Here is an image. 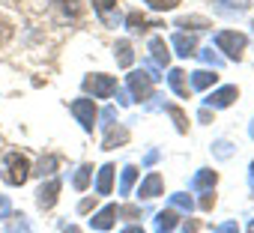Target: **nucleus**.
<instances>
[{"label": "nucleus", "mask_w": 254, "mask_h": 233, "mask_svg": "<svg viewBox=\"0 0 254 233\" xmlns=\"http://www.w3.org/2000/svg\"><path fill=\"white\" fill-rule=\"evenodd\" d=\"M171 45L177 48V54H180V57H194V54H197V39H194V36L177 33V36L171 39Z\"/></svg>", "instance_id": "9d476101"}, {"label": "nucleus", "mask_w": 254, "mask_h": 233, "mask_svg": "<svg viewBox=\"0 0 254 233\" xmlns=\"http://www.w3.org/2000/svg\"><path fill=\"white\" fill-rule=\"evenodd\" d=\"M84 90L93 93V99H111L117 93V78L114 75H87Z\"/></svg>", "instance_id": "7ed1b4c3"}, {"label": "nucleus", "mask_w": 254, "mask_h": 233, "mask_svg": "<svg viewBox=\"0 0 254 233\" xmlns=\"http://www.w3.org/2000/svg\"><path fill=\"white\" fill-rule=\"evenodd\" d=\"M126 141H129V132L120 129V126H114V123H108V135H105L102 150H114L117 144H126Z\"/></svg>", "instance_id": "4468645a"}, {"label": "nucleus", "mask_w": 254, "mask_h": 233, "mask_svg": "<svg viewBox=\"0 0 254 233\" xmlns=\"http://www.w3.org/2000/svg\"><path fill=\"white\" fill-rule=\"evenodd\" d=\"M215 182H218V174L209 171V168H203V171L191 179V188H194V191H203V188H212Z\"/></svg>", "instance_id": "dca6fc26"}, {"label": "nucleus", "mask_w": 254, "mask_h": 233, "mask_svg": "<svg viewBox=\"0 0 254 233\" xmlns=\"http://www.w3.org/2000/svg\"><path fill=\"white\" fill-rule=\"evenodd\" d=\"M135 179H138V168H135V165H129V168H123L120 191H123V194H129V191H132V185H135Z\"/></svg>", "instance_id": "412c9836"}, {"label": "nucleus", "mask_w": 254, "mask_h": 233, "mask_svg": "<svg viewBox=\"0 0 254 233\" xmlns=\"http://www.w3.org/2000/svg\"><path fill=\"white\" fill-rule=\"evenodd\" d=\"M177 227V212L174 209H162L156 215V233H171Z\"/></svg>", "instance_id": "f3484780"}, {"label": "nucleus", "mask_w": 254, "mask_h": 233, "mask_svg": "<svg viewBox=\"0 0 254 233\" xmlns=\"http://www.w3.org/2000/svg\"><path fill=\"white\" fill-rule=\"evenodd\" d=\"M215 45H218V51H224L230 60H242V51H245V45H248V39L242 36V33H236V30H221L218 36H215Z\"/></svg>", "instance_id": "f03ea898"}, {"label": "nucleus", "mask_w": 254, "mask_h": 233, "mask_svg": "<svg viewBox=\"0 0 254 233\" xmlns=\"http://www.w3.org/2000/svg\"><path fill=\"white\" fill-rule=\"evenodd\" d=\"M93 206H96V197H84V200L78 203V212H90Z\"/></svg>", "instance_id": "72a5a7b5"}, {"label": "nucleus", "mask_w": 254, "mask_h": 233, "mask_svg": "<svg viewBox=\"0 0 254 233\" xmlns=\"http://www.w3.org/2000/svg\"><path fill=\"white\" fill-rule=\"evenodd\" d=\"M120 212H123V215H129V218H138V215H141L138 206H126V209H120Z\"/></svg>", "instance_id": "c9c22d12"}, {"label": "nucleus", "mask_w": 254, "mask_h": 233, "mask_svg": "<svg viewBox=\"0 0 254 233\" xmlns=\"http://www.w3.org/2000/svg\"><path fill=\"white\" fill-rule=\"evenodd\" d=\"M111 182H114V165H105V168L99 171L96 191H99V194H111Z\"/></svg>", "instance_id": "aec40b11"}, {"label": "nucleus", "mask_w": 254, "mask_h": 233, "mask_svg": "<svg viewBox=\"0 0 254 233\" xmlns=\"http://www.w3.org/2000/svg\"><path fill=\"white\" fill-rule=\"evenodd\" d=\"M251 191H254V162H251Z\"/></svg>", "instance_id": "58836bf2"}, {"label": "nucleus", "mask_w": 254, "mask_h": 233, "mask_svg": "<svg viewBox=\"0 0 254 233\" xmlns=\"http://www.w3.org/2000/svg\"><path fill=\"white\" fill-rule=\"evenodd\" d=\"M57 194H60V179H48V182L39 188V197H36V200H39L42 209H51V206L57 203Z\"/></svg>", "instance_id": "1a4fd4ad"}, {"label": "nucleus", "mask_w": 254, "mask_h": 233, "mask_svg": "<svg viewBox=\"0 0 254 233\" xmlns=\"http://www.w3.org/2000/svg\"><path fill=\"white\" fill-rule=\"evenodd\" d=\"M69 108H72V114L78 116L81 129H84V132H93V126H96V116H99V111H96V102H93V99H75Z\"/></svg>", "instance_id": "20e7f679"}, {"label": "nucleus", "mask_w": 254, "mask_h": 233, "mask_svg": "<svg viewBox=\"0 0 254 233\" xmlns=\"http://www.w3.org/2000/svg\"><path fill=\"white\" fill-rule=\"evenodd\" d=\"M30 174H33V168H30V159H27V156H21V153H9V156H6L3 179H6L9 185H24Z\"/></svg>", "instance_id": "f257e3e1"}, {"label": "nucleus", "mask_w": 254, "mask_h": 233, "mask_svg": "<svg viewBox=\"0 0 254 233\" xmlns=\"http://www.w3.org/2000/svg\"><path fill=\"white\" fill-rule=\"evenodd\" d=\"M236 99H239V90H236V87H221V90L209 93L206 105H209V108H230Z\"/></svg>", "instance_id": "0eeeda50"}, {"label": "nucleus", "mask_w": 254, "mask_h": 233, "mask_svg": "<svg viewBox=\"0 0 254 233\" xmlns=\"http://www.w3.org/2000/svg\"><path fill=\"white\" fill-rule=\"evenodd\" d=\"M123 233H144V227H138V224H135V227H126Z\"/></svg>", "instance_id": "4c0bfd02"}, {"label": "nucleus", "mask_w": 254, "mask_h": 233, "mask_svg": "<svg viewBox=\"0 0 254 233\" xmlns=\"http://www.w3.org/2000/svg\"><path fill=\"white\" fill-rule=\"evenodd\" d=\"M153 75L150 72H132L129 75V90H132V96L138 99V102H147L150 96H153Z\"/></svg>", "instance_id": "423d86ee"}, {"label": "nucleus", "mask_w": 254, "mask_h": 233, "mask_svg": "<svg viewBox=\"0 0 254 233\" xmlns=\"http://www.w3.org/2000/svg\"><path fill=\"white\" fill-rule=\"evenodd\" d=\"M203 60H206V63H212V66H218V57H215L212 51H206V54H203Z\"/></svg>", "instance_id": "e433bc0d"}, {"label": "nucleus", "mask_w": 254, "mask_h": 233, "mask_svg": "<svg viewBox=\"0 0 254 233\" xmlns=\"http://www.w3.org/2000/svg\"><path fill=\"white\" fill-rule=\"evenodd\" d=\"M6 230H9V233H30V224L24 221V215H12V218L6 221Z\"/></svg>", "instance_id": "5701e85b"}, {"label": "nucleus", "mask_w": 254, "mask_h": 233, "mask_svg": "<svg viewBox=\"0 0 254 233\" xmlns=\"http://www.w3.org/2000/svg\"><path fill=\"white\" fill-rule=\"evenodd\" d=\"M66 233H81V230H78V227H69V230H66Z\"/></svg>", "instance_id": "ea45409f"}, {"label": "nucleus", "mask_w": 254, "mask_h": 233, "mask_svg": "<svg viewBox=\"0 0 254 233\" xmlns=\"http://www.w3.org/2000/svg\"><path fill=\"white\" fill-rule=\"evenodd\" d=\"M168 114L174 116V123H177V132H183V135H186V132H189V123H186V114H183L180 108H168Z\"/></svg>", "instance_id": "bb28decb"}, {"label": "nucleus", "mask_w": 254, "mask_h": 233, "mask_svg": "<svg viewBox=\"0 0 254 233\" xmlns=\"http://www.w3.org/2000/svg\"><path fill=\"white\" fill-rule=\"evenodd\" d=\"M168 81H171V87H174V93H177V96H183V99H189V96H191V87L186 84V72H183V69H171Z\"/></svg>", "instance_id": "2eb2a0df"}, {"label": "nucleus", "mask_w": 254, "mask_h": 233, "mask_svg": "<svg viewBox=\"0 0 254 233\" xmlns=\"http://www.w3.org/2000/svg\"><path fill=\"white\" fill-rule=\"evenodd\" d=\"M248 233H254V221H251V224H248Z\"/></svg>", "instance_id": "a19ab883"}, {"label": "nucleus", "mask_w": 254, "mask_h": 233, "mask_svg": "<svg viewBox=\"0 0 254 233\" xmlns=\"http://www.w3.org/2000/svg\"><path fill=\"white\" fill-rule=\"evenodd\" d=\"M221 3H224V9L230 12V9H248L251 0H221Z\"/></svg>", "instance_id": "c756f323"}, {"label": "nucleus", "mask_w": 254, "mask_h": 233, "mask_svg": "<svg viewBox=\"0 0 254 233\" xmlns=\"http://www.w3.org/2000/svg\"><path fill=\"white\" fill-rule=\"evenodd\" d=\"M126 27H129L132 33H147L150 27H162L159 21H150L147 15H141V12H129L126 15Z\"/></svg>", "instance_id": "9b49d317"}, {"label": "nucleus", "mask_w": 254, "mask_h": 233, "mask_svg": "<svg viewBox=\"0 0 254 233\" xmlns=\"http://www.w3.org/2000/svg\"><path fill=\"white\" fill-rule=\"evenodd\" d=\"M162 188H165V182H162V176H159V174H150V176H147V179L141 182V188H138V194L150 200V197H159V194H162Z\"/></svg>", "instance_id": "ddd939ff"}, {"label": "nucleus", "mask_w": 254, "mask_h": 233, "mask_svg": "<svg viewBox=\"0 0 254 233\" xmlns=\"http://www.w3.org/2000/svg\"><path fill=\"white\" fill-rule=\"evenodd\" d=\"M93 9H96V15L102 18L105 27H117L120 18H123V12H120V0H93Z\"/></svg>", "instance_id": "39448f33"}, {"label": "nucleus", "mask_w": 254, "mask_h": 233, "mask_svg": "<svg viewBox=\"0 0 254 233\" xmlns=\"http://www.w3.org/2000/svg\"><path fill=\"white\" fill-rule=\"evenodd\" d=\"M150 51H153V60H156L159 66H168V63H171V45H168L162 36H153V39H150Z\"/></svg>", "instance_id": "f8f14e48"}, {"label": "nucleus", "mask_w": 254, "mask_h": 233, "mask_svg": "<svg viewBox=\"0 0 254 233\" xmlns=\"http://www.w3.org/2000/svg\"><path fill=\"white\" fill-rule=\"evenodd\" d=\"M177 27H194V30H203V27H212V24H209L206 18H200V15H189V18H180Z\"/></svg>", "instance_id": "4be33fe9"}, {"label": "nucleus", "mask_w": 254, "mask_h": 233, "mask_svg": "<svg viewBox=\"0 0 254 233\" xmlns=\"http://www.w3.org/2000/svg\"><path fill=\"white\" fill-rule=\"evenodd\" d=\"M212 206H215V194L209 191V194H203V197H200V209H206V212H209Z\"/></svg>", "instance_id": "473e14b6"}, {"label": "nucleus", "mask_w": 254, "mask_h": 233, "mask_svg": "<svg viewBox=\"0 0 254 233\" xmlns=\"http://www.w3.org/2000/svg\"><path fill=\"white\" fill-rule=\"evenodd\" d=\"M57 156H48V159H42L39 162V171H33V174H39V176H45V174H54V168H57Z\"/></svg>", "instance_id": "cd10ccee"}, {"label": "nucleus", "mask_w": 254, "mask_h": 233, "mask_svg": "<svg viewBox=\"0 0 254 233\" xmlns=\"http://www.w3.org/2000/svg\"><path fill=\"white\" fill-rule=\"evenodd\" d=\"M117 215H120V209H117L114 203H108V206H102V209H99V212H96V215L90 218V224H93L96 230H111V227H114V218H117Z\"/></svg>", "instance_id": "6e6552de"}, {"label": "nucleus", "mask_w": 254, "mask_h": 233, "mask_svg": "<svg viewBox=\"0 0 254 233\" xmlns=\"http://www.w3.org/2000/svg\"><path fill=\"white\" fill-rule=\"evenodd\" d=\"M57 3L69 12V15H81V6H78V0H57Z\"/></svg>", "instance_id": "c85d7f7f"}, {"label": "nucleus", "mask_w": 254, "mask_h": 233, "mask_svg": "<svg viewBox=\"0 0 254 233\" xmlns=\"http://www.w3.org/2000/svg\"><path fill=\"white\" fill-rule=\"evenodd\" d=\"M114 57H117V63H120L123 69H126V66H132V60H135V54H132V42L120 39L117 48H114Z\"/></svg>", "instance_id": "a211bd4d"}, {"label": "nucleus", "mask_w": 254, "mask_h": 233, "mask_svg": "<svg viewBox=\"0 0 254 233\" xmlns=\"http://www.w3.org/2000/svg\"><path fill=\"white\" fill-rule=\"evenodd\" d=\"M144 3L156 12H168V9H177L180 6V0H144Z\"/></svg>", "instance_id": "393cba45"}, {"label": "nucleus", "mask_w": 254, "mask_h": 233, "mask_svg": "<svg viewBox=\"0 0 254 233\" xmlns=\"http://www.w3.org/2000/svg\"><path fill=\"white\" fill-rule=\"evenodd\" d=\"M197 230H200V221H194V218H189L183 224V233H197Z\"/></svg>", "instance_id": "f704fd0d"}, {"label": "nucleus", "mask_w": 254, "mask_h": 233, "mask_svg": "<svg viewBox=\"0 0 254 233\" xmlns=\"http://www.w3.org/2000/svg\"><path fill=\"white\" fill-rule=\"evenodd\" d=\"M215 156H218V159H227V156H230V144H227V141H218V144H215Z\"/></svg>", "instance_id": "2f4dec72"}, {"label": "nucleus", "mask_w": 254, "mask_h": 233, "mask_svg": "<svg viewBox=\"0 0 254 233\" xmlns=\"http://www.w3.org/2000/svg\"><path fill=\"white\" fill-rule=\"evenodd\" d=\"M215 233H239V224L236 221H224V224L215 227Z\"/></svg>", "instance_id": "7c9ffc66"}, {"label": "nucleus", "mask_w": 254, "mask_h": 233, "mask_svg": "<svg viewBox=\"0 0 254 233\" xmlns=\"http://www.w3.org/2000/svg\"><path fill=\"white\" fill-rule=\"evenodd\" d=\"M218 81V75L215 72H206V69H197L194 75H191V87L194 90H206V87H212Z\"/></svg>", "instance_id": "6ab92c4d"}, {"label": "nucleus", "mask_w": 254, "mask_h": 233, "mask_svg": "<svg viewBox=\"0 0 254 233\" xmlns=\"http://www.w3.org/2000/svg\"><path fill=\"white\" fill-rule=\"evenodd\" d=\"M171 203H174L177 209H183V212H191V209H194V200H191L189 194H171Z\"/></svg>", "instance_id": "a878e982"}, {"label": "nucleus", "mask_w": 254, "mask_h": 233, "mask_svg": "<svg viewBox=\"0 0 254 233\" xmlns=\"http://www.w3.org/2000/svg\"><path fill=\"white\" fill-rule=\"evenodd\" d=\"M90 174H93V168H90V165H81V168H78V174H75V188H78V191H84V188H87Z\"/></svg>", "instance_id": "b1692460"}, {"label": "nucleus", "mask_w": 254, "mask_h": 233, "mask_svg": "<svg viewBox=\"0 0 254 233\" xmlns=\"http://www.w3.org/2000/svg\"><path fill=\"white\" fill-rule=\"evenodd\" d=\"M251 138H254V123H251Z\"/></svg>", "instance_id": "79ce46f5"}]
</instances>
